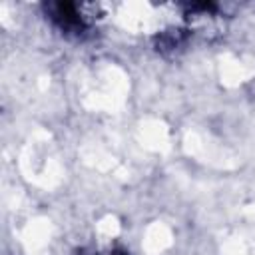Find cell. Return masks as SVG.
I'll use <instances>...</instances> for the list:
<instances>
[{
	"label": "cell",
	"mask_w": 255,
	"mask_h": 255,
	"mask_svg": "<svg viewBox=\"0 0 255 255\" xmlns=\"http://www.w3.org/2000/svg\"><path fill=\"white\" fill-rule=\"evenodd\" d=\"M189 36V30L185 28H169V30H163L159 32L155 38H153V48L161 54H167L175 48H179Z\"/></svg>",
	"instance_id": "obj_2"
},
{
	"label": "cell",
	"mask_w": 255,
	"mask_h": 255,
	"mask_svg": "<svg viewBox=\"0 0 255 255\" xmlns=\"http://www.w3.org/2000/svg\"><path fill=\"white\" fill-rule=\"evenodd\" d=\"M46 18L52 20V24L70 38H84L86 32H90V22L82 14V8L72 2H48L44 4Z\"/></svg>",
	"instance_id": "obj_1"
}]
</instances>
